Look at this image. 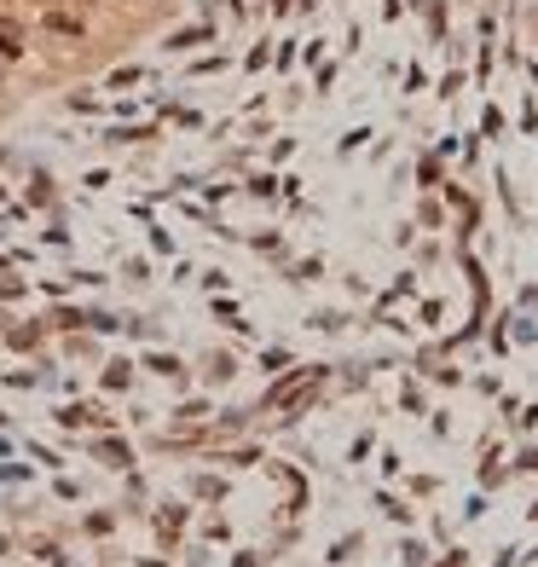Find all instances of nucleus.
Listing matches in <instances>:
<instances>
[{
	"instance_id": "1",
	"label": "nucleus",
	"mask_w": 538,
	"mask_h": 567,
	"mask_svg": "<svg viewBox=\"0 0 538 567\" xmlns=\"http://www.w3.org/2000/svg\"><path fill=\"white\" fill-rule=\"evenodd\" d=\"M41 29H47V35H64V41H81V35H87V24H81L76 12H41Z\"/></svg>"
},
{
	"instance_id": "2",
	"label": "nucleus",
	"mask_w": 538,
	"mask_h": 567,
	"mask_svg": "<svg viewBox=\"0 0 538 567\" xmlns=\"http://www.w3.org/2000/svg\"><path fill=\"white\" fill-rule=\"evenodd\" d=\"M24 53H29L24 29H18V24H6V18H0V64H18Z\"/></svg>"
},
{
	"instance_id": "3",
	"label": "nucleus",
	"mask_w": 538,
	"mask_h": 567,
	"mask_svg": "<svg viewBox=\"0 0 538 567\" xmlns=\"http://www.w3.org/2000/svg\"><path fill=\"white\" fill-rule=\"evenodd\" d=\"M0 87H6V70H0Z\"/></svg>"
}]
</instances>
